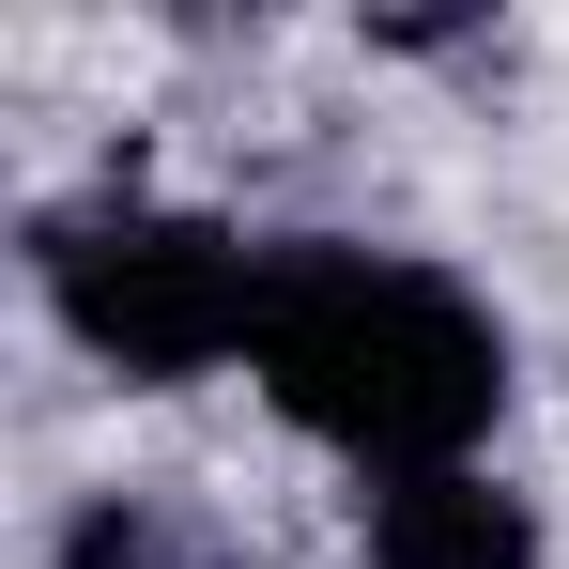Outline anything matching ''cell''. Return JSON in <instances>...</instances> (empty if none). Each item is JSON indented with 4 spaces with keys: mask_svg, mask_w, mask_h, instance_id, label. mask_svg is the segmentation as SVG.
<instances>
[{
    "mask_svg": "<svg viewBox=\"0 0 569 569\" xmlns=\"http://www.w3.org/2000/svg\"><path fill=\"white\" fill-rule=\"evenodd\" d=\"M262 385H278L292 431L355 447L385 477H447L508 400V355L447 278L370 262V247H278L262 262Z\"/></svg>",
    "mask_w": 569,
    "mask_h": 569,
    "instance_id": "6da1fadb",
    "label": "cell"
},
{
    "mask_svg": "<svg viewBox=\"0 0 569 569\" xmlns=\"http://www.w3.org/2000/svg\"><path fill=\"white\" fill-rule=\"evenodd\" d=\"M47 292H62V323L108 370H139V385H186V370L262 339V262L216 216H139V200L62 216L47 231Z\"/></svg>",
    "mask_w": 569,
    "mask_h": 569,
    "instance_id": "7a4b0ae2",
    "label": "cell"
},
{
    "mask_svg": "<svg viewBox=\"0 0 569 569\" xmlns=\"http://www.w3.org/2000/svg\"><path fill=\"white\" fill-rule=\"evenodd\" d=\"M370 569H539V523H523V492H492V477H385L370 508Z\"/></svg>",
    "mask_w": 569,
    "mask_h": 569,
    "instance_id": "3957f363",
    "label": "cell"
},
{
    "mask_svg": "<svg viewBox=\"0 0 569 569\" xmlns=\"http://www.w3.org/2000/svg\"><path fill=\"white\" fill-rule=\"evenodd\" d=\"M62 569H216V539H200L186 508H154V492H108V508H78Z\"/></svg>",
    "mask_w": 569,
    "mask_h": 569,
    "instance_id": "277c9868",
    "label": "cell"
}]
</instances>
